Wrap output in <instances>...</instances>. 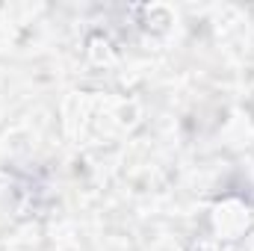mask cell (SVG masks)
Listing matches in <instances>:
<instances>
[{"instance_id": "6da1fadb", "label": "cell", "mask_w": 254, "mask_h": 251, "mask_svg": "<svg viewBox=\"0 0 254 251\" xmlns=\"http://www.w3.org/2000/svg\"><path fill=\"white\" fill-rule=\"evenodd\" d=\"M252 228H254V207L249 201H243L237 195H228V198L213 204V210H210V237L219 240L222 246L240 243Z\"/></svg>"}, {"instance_id": "7a4b0ae2", "label": "cell", "mask_w": 254, "mask_h": 251, "mask_svg": "<svg viewBox=\"0 0 254 251\" xmlns=\"http://www.w3.org/2000/svg\"><path fill=\"white\" fill-rule=\"evenodd\" d=\"M89 60L95 65H110L116 60V54H113V45L104 39V36H92L89 39Z\"/></svg>"}, {"instance_id": "3957f363", "label": "cell", "mask_w": 254, "mask_h": 251, "mask_svg": "<svg viewBox=\"0 0 254 251\" xmlns=\"http://www.w3.org/2000/svg\"><path fill=\"white\" fill-rule=\"evenodd\" d=\"M190 251H225V246H222L219 240H213L210 234H201L198 240H192Z\"/></svg>"}]
</instances>
